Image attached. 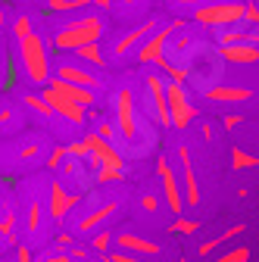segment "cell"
Instances as JSON below:
<instances>
[{
  "label": "cell",
  "mask_w": 259,
  "mask_h": 262,
  "mask_svg": "<svg viewBox=\"0 0 259 262\" xmlns=\"http://www.w3.org/2000/svg\"><path fill=\"white\" fill-rule=\"evenodd\" d=\"M222 62H225V59H222L219 50H212L209 44H197V47L187 53V59H184L181 66L187 69V81H190V84L209 88V84L219 81V66H222Z\"/></svg>",
  "instance_id": "277c9868"
},
{
  "label": "cell",
  "mask_w": 259,
  "mask_h": 262,
  "mask_svg": "<svg viewBox=\"0 0 259 262\" xmlns=\"http://www.w3.org/2000/svg\"><path fill=\"white\" fill-rule=\"evenodd\" d=\"M241 231H244V225H234V228H228V231H222V234H215L212 241H206V244H200V250H197V253H200V256H209V253H212L215 247H222L225 241H231V237H238Z\"/></svg>",
  "instance_id": "4316f807"
},
{
  "label": "cell",
  "mask_w": 259,
  "mask_h": 262,
  "mask_svg": "<svg viewBox=\"0 0 259 262\" xmlns=\"http://www.w3.org/2000/svg\"><path fill=\"white\" fill-rule=\"evenodd\" d=\"M16 59H19L25 81L38 84V88H44L50 81V50H47L44 35L28 31L25 38H16Z\"/></svg>",
  "instance_id": "7a4b0ae2"
},
{
  "label": "cell",
  "mask_w": 259,
  "mask_h": 262,
  "mask_svg": "<svg viewBox=\"0 0 259 262\" xmlns=\"http://www.w3.org/2000/svg\"><path fill=\"white\" fill-rule=\"evenodd\" d=\"M156 175H159V181H163V196H166V206L178 215L181 209H184V190H181V178L175 175V169L169 166V159L166 156H159L156 159Z\"/></svg>",
  "instance_id": "8fae6325"
},
{
  "label": "cell",
  "mask_w": 259,
  "mask_h": 262,
  "mask_svg": "<svg viewBox=\"0 0 259 262\" xmlns=\"http://www.w3.org/2000/svg\"><path fill=\"white\" fill-rule=\"evenodd\" d=\"M22 128V119L13 103H0V135H13Z\"/></svg>",
  "instance_id": "d4e9b609"
},
{
  "label": "cell",
  "mask_w": 259,
  "mask_h": 262,
  "mask_svg": "<svg viewBox=\"0 0 259 262\" xmlns=\"http://www.w3.org/2000/svg\"><path fill=\"white\" fill-rule=\"evenodd\" d=\"M56 75L59 78H66V81H75L81 88H91V91H103V78L97 75L91 66H84L81 59H59L56 62Z\"/></svg>",
  "instance_id": "7c38bea8"
},
{
  "label": "cell",
  "mask_w": 259,
  "mask_h": 262,
  "mask_svg": "<svg viewBox=\"0 0 259 262\" xmlns=\"http://www.w3.org/2000/svg\"><path fill=\"white\" fill-rule=\"evenodd\" d=\"M41 97L50 103V110H53L56 116H62L69 125H81V122H84V106H78L75 100H69V97H62V94L53 91L50 84H44V94H41Z\"/></svg>",
  "instance_id": "4fadbf2b"
},
{
  "label": "cell",
  "mask_w": 259,
  "mask_h": 262,
  "mask_svg": "<svg viewBox=\"0 0 259 262\" xmlns=\"http://www.w3.org/2000/svg\"><path fill=\"white\" fill-rule=\"evenodd\" d=\"M28 31H35L31 16H16V19H13V38H25Z\"/></svg>",
  "instance_id": "d6a6232c"
},
{
  "label": "cell",
  "mask_w": 259,
  "mask_h": 262,
  "mask_svg": "<svg viewBox=\"0 0 259 262\" xmlns=\"http://www.w3.org/2000/svg\"><path fill=\"white\" fill-rule=\"evenodd\" d=\"M116 206H119V203H106V206H100V209H94L91 215H84V219L78 222V231H75V234H91L97 225H103V222L116 212Z\"/></svg>",
  "instance_id": "cb8c5ba5"
},
{
  "label": "cell",
  "mask_w": 259,
  "mask_h": 262,
  "mask_svg": "<svg viewBox=\"0 0 259 262\" xmlns=\"http://www.w3.org/2000/svg\"><path fill=\"white\" fill-rule=\"evenodd\" d=\"M75 59H81L84 66H91V69H103L106 66V53L100 50V41H91V44H81L72 50Z\"/></svg>",
  "instance_id": "7402d4cb"
},
{
  "label": "cell",
  "mask_w": 259,
  "mask_h": 262,
  "mask_svg": "<svg viewBox=\"0 0 259 262\" xmlns=\"http://www.w3.org/2000/svg\"><path fill=\"white\" fill-rule=\"evenodd\" d=\"M141 206H144L147 212H156V209H159V206H156V193H144V196H141Z\"/></svg>",
  "instance_id": "8d00e7d4"
},
{
  "label": "cell",
  "mask_w": 259,
  "mask_h": 262,
  "mask_svg": "<svg viewBox=\"0 0 259 262\" xmlns=\"http://www.w3.org/2000/svg\"><path fill=\"white\" fill-rule=\"evenodd\" d=\"M116 247L125 250V253H135V256H159V244L135 234V231H122L116 234Z\"/></svg>",
  "instance_id": "d6986e66"
},
{
  "label": "cell",
  "mask_w": 259,
  "mask_h": 262,
  "mask_svg": "<svg viewBox=\"0 0 259 262\" xmlns=\"http://www.w3.org/2000/svg\"><path fill=\"white\" fill-rule=\"evenodd\" d=\"M16 262H35V253H31L28 247H19L16 250Z\"/></svg>",
  "instance_id": "f35d334b"
},
{
  "label": "cell",
  "mask_w": 259,
  "mask_h": 262,
  "mask_svg": "<svg viewBox=\"0 0 259 262\" xmlns=\"http://www.w3.org/2000/svg\"><path fill=\"white\" fill-rule=\"evenodd\" d=\"M69 253H72V256H75V259H88V250H84V247H72V250H69Z\"/></svg>",
  "instance_id": "b9f144b4"
},
{
  "label": "cell",
  "mask_w": 259,
  "mask_h": 262,
  "mask_svg": "<svg viewBox=\"0 0 259 262\" xmlns=\"http://www.w3.org/2000/svg\"><path fill=\"white\" fill-rule=\"evenodd\" d=\"M106 31H110V22L103 19V10L94 13V16H78V19L62 22V25L53 31V47L62 50V53H72V50L81 47V44L100 41Z\"/></svg>",
  "instance_id": "3957f363"
},
{
  "label": "cell",
  "mask_w": 259,
  "mask_h": 262,
  "mask_svg": "<svg viewBox=\"0 0 259 262\" xmlns=\"http://www.w3.org/2000/svg\"><path fill=\"white\" fill-rule=\"evenodd\" d=\"M110 259H113V262H141L135 253H125V250H122V253H113Z\"/></svg>",
  "instance_id": "ab89813d"
},
{
  "label": "cell",
  "mask_w": 259,
  "mask_h": 262,
  "mask_svg": "<svg viewBox=\"0 0 259 262\" xmlns=\"http://www.w3.org/2000/svg\"><path fill=\"white\" fill-rule=\"evenodd\" d=\"M144 113L159 125V128H172L169 116V97H166V78L150 72L144 78Z\"/></svg>",
  "instance_id": "8992f818"
},
{
  "label": "cell",
  "mask_w": 259,
  "mask_h": 262,
  "mask_svg": "<svg viewBox=\"0 0 259 262\" xmlns=\"http://www.w3.org/2000/svg\"><path fill=\"white\" fill-rule=\"evenodd\" d=\"M178 162H181V184H184V206H197L200 203V187H197V175H193V162L187 147H178Z\"/></svg>",
  "instance_id": "ac0fdd59"
},
{
  "label": "cell",
  "mask_w": 259,
  "mask_h": 262,
  "mask_svg": "<svg viewBox=\"0 0 259 262\" xmlns=\"http://www.w3.org/2000/svg\"><path fill=\"white\" fill-rule=\"evenodd\" d=\"M231 166L234 169H253V166H259V156H250L247 150H231Z\"/></svg>",
  "instance_id": "83f0119b"
},
{
  "label": "cell",
  "mask_w": 259,
  "mask_h": 262,
  "mask_svg": "<svg viewBox=\"0 0 259 262\" xmlns=\"http://www.w3.org/2000/svg\"><path fill=\"white\" fill-rule=\"evenodd\" d=\"M150 7V0H110V10L119 22H135L138 16H144Z\"/></svg>",
  "instance_id": "44dd1931"
},
{
  "label": "cell",
  "mask_w": 259,
  "mask_h": 262,
  "mask_svg": "<svg viewBox=\"0 0 259 262\" xmlns=\"http://www.w3.org/2000/svg\"><path fill=\"white\" fill-rule=\"evenodd\" d=\"M38 262H75V259H72V253H44V256H38Z\"/></svg>",
  "instance_id": "e575fe53"
},
{
  "label": "cell",
  "mask_w": 259,
  "mask_h": 262,
  "mask_svg": "<svg viewBox=\"0 0 259 262\" xmlns=\"http://www.w3.org/2000/svg\"><path fill=\"white\" fill-rule=\"evenodd\" d=\"M62 159H66V150H62V147H56V150H50V156H47V166H50V169H56Z\"/></svg>",
  "instance_id": "d590c367"
},
{
  "label": "cell",
  "mask_w": 259,
  "mask_h": 262,
  "mask_svg": "<svg viewBox=\"0 0 259 262\" xmlns=\"http://www.w3.org/2000/svg\"><path fill=\"white\" fill-rule=\"evenodd\" d=\"M53 91H59L62 97H69V100H75L78 106H94L97 103V91H91V88H81V84H75V81H66V78H59V75H50V81H47Z\"/></svg>",
  "instance_id": "e0dca14e"
},
{
  "label": "cell",
  "mask_w": 259,
  "mask_h": 262,
  "mask_svg": "<svg viewBox=\"0 0 259 262\" xmlns=\"http://www.w3.org/2000/svg\"><path fill=\"white\" fill-rule=\"evenodd\" d=\"M4 25H7V13L0 10V31H4Z\"/></svg>",
  "instance_id": "ee69618b"
},
{
  "label": "cell",
  "mask_w": 259,
  "mask_h": 262,
  "mask_svg": "<svg viewBox=\"0 0 259 262\" xmlns=\"http://www.w3.org/2000/svg\"><path fill=\"white\" fill-rule=\"evenodd\" d=\"M159 25H163V19H159V16H150V19H144L141 25H135L132 31H125V35H122V38L113 44L110 56H113V59H128V56H135V53H138V47L144 44V38H150V35H153V31H156Z\"/></svg>",
  "instance_id": "30bf717a"
},
{
  "label": "cell",
  "mask_w": 259,
  "mask_h": 262,
  "mask_svg": "<svg viewBox=\"0 0 259 262\" xmlns=\"http://www.w3.org/2000/svg\"><path fill=\"white\" fill-rule=\"evenodd\" d=\"M203 97L206 100H212V103H225V106H234V103H247L250 100V91L247 88H238V84H209V88H203Z\"/></svg>",
  "instance_id": "2e32d148"
},
{
  "label": "cell",
  "mask_w": 259,
  "mask_h": 262,
  "mask_svg": "<svg viewBox=\"0 0 259 262\" xmlns=\"http://www.w3.org/2000/svg\"><path fill=\"white\" fill-rule=\"evenodd\" d=\"M125 169H94V181H100V184H113V181H122Z\"/></svg>",
  "instance_id": "4dcf8cb0"
},
{
  "label": "cell",
  "mask_w": 259,
  "mask_h": 262,
  "mask_svg": "<svg viewBox=\"0 0 259 262\" xmlns=\"http://www.w3.org/2000/svg\"><path fill=\"white\" fill-rule=\"evenodd\" d=\"M94 7H100V10L106 13V10H110V0H94Z\"/></svg>",
  "instance_id": "7bdbcfd3"
},
{
  "label": "cell",
  "mask_w": 259,
  "mask_h": 262,
  "mask_svg": "<svg viewBox=\"0 0 259 262\" xmlns=\"http://www.w3.org/2000/svg\"><path fill=\"white\" fill-rule=\"evenodd\" d=\"M212 262H250V250H247V247H234V250H228V253L215 256Z\"/></svg>",
  "instance_id": "1f68e13d"
},
{
  "label": "cell",
  "mask_w": 259,
  "mask_h": 262,
  "mask_svg": "<svg viewBox=\"0 0 259 262\" xmlns=\"http://www.w3.org/2000/svg\"><path fill=\"white\" fill-rule=\"evenodd\" d=\"M222 125H225V131H231V128H238V125H241V116H225V119H222Z\"/></svg>",
  "instance_id": "60d3db41"
},
{
  "label": "cell",
  "mask_w": 259,
  "mask_h": 262,
  "mask_svg": "<svg viewBox=\"0 0 259 262\" xmlns=\"http://www.w3.org/2000/svg\"><path fill=\"white\" fill-rule=\"evenodd\" d=\"M110 244H116V234H113V231H100V234L91 237V250H94V253H106Z\"/></svg>",
  "instance_id": "f546056e"
},
{
  "label": "cell",
  "mask_w": 259,
  "mask_h": 262,
  "mask_svg": "<svg viewBox=\"0 0 259 262\" xmlns=\"http://www.w3.org/2000/svg\"><path fill=\"white\" fill-rule=\"evenodd\" d=\"M225 62H234V66H253L259 62V44H222L219 47Z\"/></svg>",
  "instance_id": "ffe728a7"
},
{
  "label": "cell",
  "mask_w": 259,
  "mask_h": 262,
  "mask_svg": "<svg viewBox=\"0 0 259 262\" xmlns=\"http://www.w3.org/2000/svg\"><path fill=\"white\" fill-rule=\"evenodd\" d=\"M50 215L44 212V203L41 200H31L28 206H25V231L35 237V234H41V228H44V222H47Z\"/></svg>",
  "instance_id": "603a6c76"
},
{
  "label": "cell",
  "mask_w": 259,
  "mask_h": 262,
  "mask_svg": "<svg viewBox=\"0 0 259 262\" xmlns=\"http://www.w3.org/2000/svg\"><path fill=\"white\" fill-rule=\"evenodd\" d=\"M116 131L122 138V153L128 156H144L153 144H156V131L150 125V116H141L138 113V103H135V94L122 88L116 94Z\"/></svg>",
  "instance_id": "6da1fadb"
},
{
  "label": "cell",
  "mask_w": 259,
  "mask_h": 262,
  "mask_svg": "<svg viewBox=\"0 0 259 262\" xmlns=\"http://www.w3.org/2000/svg\"><path fill=\"white\" fill-rule=\"evenodd\" d=\"M212 38H215L219 47H222V44H259V31L253 28V22H250V25L234 22V25L212 28Z\"/></svg>",
  "instance_id": "9a60e30c"
},
{
  "label": "cell",
  "mask_w": 259,
  "mask_h": 262,
  "mask_svg": "<svg viewBox=\"0 0 259 262\" xmlns=\"http://www.w3.org/2000/svg\"><path fill=\"white\" fill-rule=\"evenodd\" d=\"M7 66H10V62H7V44L0 41V84H4V75H7Z\"/></svg>",
  "instance_id": "74e56055"
},
{
  "label": "cell",
  "mask_w": 259,
  "mask_h": 262,
  "mask_svg": "<svg viewBox=\"0 0 259 262\" xmlns=\"http://www.w3.org/2000/svg\"><path fill=\"white\" fill-rule=\"evenodd\" d=\"M47 190H50V206H47V215H50L53 222L66 219V215L78 206V193H66V190H62V181H59V178H50Z\"/></svg>",
  "instance_id": "5bb4252c"
},
{
  "label": "cell",
  "mask_w": 259,
  "mask_h": 262,
  "mask_svg": "<svg viewBox=\"0 0 259 262\" xmlns=\"http://www.w3.org/2000/svg\"><path fill=\"white\" fill-rule=\"evenodd\" d=\"M172 231H178V234H193V231H197V222H187V219H175Z\"/></svg>",
  "instance_id": "836d02e7"
},
{
  "label": "cell",
  "mask_w": 259,
  "mask_h": 262,
  "mask_svg": "<svg viewBox=\"0 0 259 262\" xmlns=\"http://www.w3.org/2000/svg\"><path fill=\"white\" fill-rule=\"evenodd\" d=\"M253 22H256V25H259V4H256V16H253Z\"/></svg>",
  "instance_id": "f6af8a7d"
},
{
  "label": "cell",
  "mask_w": 259,
  "mask_h": 262,
  "mask_svg": "<svg viewBox=\"0 0 259 262\" xmlns=\"http://www.w3.org/2000/svg\"><path fill=\"white\" fill-rule=\"evenodd\" d=\"M166 97H169V116H172V128L184 131L193 119H197V106L187 97V84L181 81H169L166 78Z\"/></svg>",
  "instance_id": "ba28073f"
},
{
  "label": "cell",
  "mask_w": 259,
  "mask_h": 262,
  "mask_svg": "<svg viewBox=\"0 0 259 262\" xmlns=\"http://www.w3.org/2000/svg\"><path fill=\"white\" fill-rule=\"evenodd\" d=\"M190 19H193V25H203V28H222V25L247 22V4H241V0H212V4L200 7Z\"/></svg>",
  "instance_id": "5b68a950"
},
{
  "label": "cell",
  "mask_w": 259,
  "mask_h": 262,
  "mask_svg": "<svg viewBox=\"0 0 259 262\" xmlns=\"http://www.w3.org/2000/svg\"><path fill=\"white\" fill-rule=\"evenodd\" d=\"M84 144H88V150H91V166L94 169H125V153L110 141V138H103V135H97V131H88L84 135Z\"/></svg>",
  "instance_id": "52a82bcc"
},
{
  "label": "cell",
  "mask_w": 259,
  "mask_h": 262,
  "mask_svg": "<svg viewBox=\"0 0 259 262\" xmlns=\"http://www.w3.org/2000/svg\"><path fill=\"white\" fill-rule=\"evenodd\" d=\"M184 25V19H175V22H163L150 38H144V44L138 47V53H135V59L138 62H144V66H156L159 59H163V53H166V44H169V38H172V31L175 28H181Z\"/></svg>",
  "instance_id": "9c48e42d"
},
{
  "label": "cell",
  "mask_w": 259,
  "mask_h": 262,
  "mask_svg": "<svg viewBox=\"0 0 259 262\" xmlns=\"http://www.w3.org/2000/svg\"><path fill=\"white\" fill-rule=\"evenodd\" d=\"M19 100H22L25 106H31V110H35V113H38V116H41L44 122H50V119L56 116V113L50 110V103L44 100V97H38V94H31V91H22V94H19Z\"/></svg>",
  "instance_id": "484cf974"
},
{
  "label": "cell",
  "mask_w": 259,
  "mask_h": 262,
  "mask_svg": "<svg viewBox=\"0 0 259 262\" xmlns=\"http://www.w3.org/2000/svg\"><path fill=\"white\" fill-rule=\"evenodd\" d=\"M206 4H212V0H169V7L172 10H181V13H197L200 7H206Z\"/></svg>",
  "instance_id": "f1b7e54d"
}]
</instances>
